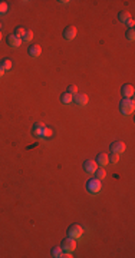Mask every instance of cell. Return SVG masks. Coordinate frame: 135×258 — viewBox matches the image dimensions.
<instances>
[{
  "label": "cell",
  "mask_w": 135,
  "mask_h": 258,
  "mask_svg": "<svg viewBox=\"0 0 135 258\" xmlns=\"http://www.w3.org/2000/svg\"><path fill=\"white\" fill-rule=\"evenodd\" d=\"M25 32H26V29L23 27V26H19V27H16L14 29V36H17V38H23V34H25Z\"/></svg>",
  "instance_id": "19"
},
{
  "label": "cell",
  "mask_w": 135,
  "mask_h": 258,
  "mask_svg": "<svg viewBox=\"0 0 135 258\" xmlns=\"http://www.w3.org/2000/svg\"><path fill=\"white\" fill-rule=\"evenodd\" d=\"M125 25H127V26H129V29H134V25H135L134 19H132V17H129V19L127 20V23H125Z\"/></svg>",
  "instance_id": "26"
},
{
  "label": "cell",
  "mask_w": 135,
  "mask_h": 258,
  "mask_svg": "<svg viewBox=\"0 0 135 258\" xmlns=\"http://www.w3.org/2000/svg\"><path fill=\"white\" fill-rule=\"evenodd\" d=\"M0 40H2V33H0Z\"/></svg>",
  "instance_id": "28"
},
{
  "label": "cell",
  "mask_w": 135,
  "mask_h": 258,
  "mask_svg": "<svg viewBox=\"0 0 135 258\" xmlns=\"http://www.w3.org/2000/svg\"><path fill=\"white\" fill-rule=\"evenodd\" d=\"M95 162H96V165L98 167H101V168H104L105 165H108L109 163V161H108V155L106 154H98L96 155V159H95Z\"/></svg>",
  "instance_id": "11"
},
{
  "label": "cell",
  "mask_w": 135,
  "mask_h": 258,
  "mask_svg": "<svg viewBox=\"0 0 135 258\" xmlns=\"http://www.w3.org/2000/svg\"><path fill=\"white\" fill-rule=\"evenodd\" d=\"M129 17H131V14H129L128 12H121L118 14V20L121 22V23H127V20L129 19Z\"/></svg>",
  "instance_id": "18"
},
{
  "label": "cell",
  "mask_w": 135,
  "mask_h": 258,
  "mask_svg": "<svg viewBox=\"0 0 135 258\" xmlns=\"http://www.w3.org/2000/svg\"><path fill=\"white\" fill-rule=\"evenodd\" d=\"M101 188H102L101 181L96 179V178H91L88 182H86V191L91 192V194H96V192H99L101 191Z\"/></svg>",
  "instance_id": "2"
},
{
  "label": "cell",
  "mask_w": 135,
  "mask_h": 258,
  "mask_svg": "<svg viewBox=\"0 0 135 258\" xmlns=\"http://www.w3.org/2000/svg\"><path fill=\"white\" fill-rule=\"evenodd\" d=\"M43 129H45V125L42 122H36L33 126H32V133H33L36 138H43Z\"/></svg>",
  "instance_id": "10"
},
{
  "label": "cell",
  "mask_w": 135,
  "mask_h": 258,
  "mask_svg": "<svg viewBox=\"0 0 135 258\" xmlns=\"http://www.w3.org/2000/svg\"><path fill=\"white\" fill-rule=\"evenodd\" d=\"M96 168H98L96 162L92 161V159H86L84 162V171L88 172V174H93V172L96 171Z\"/></svg>",
  "instance_id": "8"
},
{
  "label": "cell",
  "mask_w": 135,
  "mask_h": 258,
  "mask_svg": "<svg viewBox=\"0 0 135 258\" xmlns=\"http://www.w3.org/2000/svg\"><path fill=\"white\" fill-rule=\"evenodd\" d=\"M6 42H7V45L9 46H12V47H19V46L22 45V39L20 38H17V36H14V34H10V36H9L7 38V40H6Z\"/></svg>",
  "instance_id": "13"
},
{
  "label": "cell",
  "mask_w": 135,
  "mask_h": 258,
  "mask_svg": "<svg viewBox=\"0 0 135 258\" xmlns=\"http://www.w3.org/2000/svg\"><path fill=\"white\" fill-rule=\"evenodd\" d=\"M7 12V3L6 2H0V14Z\"/></svg>",
  "instance_id": "25"
},
{
  "label": "cell",
  "mask_w": 135,
  "mask_h": 258,
  "mask_svg": "<svg viewBox=\"0 0 135 258\" xmlns=\"http://www.w3.org/2000/svg\"><path fill=\"white\" fill-rule=\"evenodd\" d=\"M0 27H2V23H0Z\"/></svg>",
  "instance_id": "29"
},
{
  "label": "cell",
  "mask_w": 135,
  "mask_h": 258,
  "mask_svg": "<svg viewBox=\"0 0 135 258\" xmlns=\"http://www.w3.org/2000/svg\"><path fill=\"white\" fill-rule=\"evenodd\" d=\"M125 38H127L129 42H132V40L135 39V30L134 29H128L127 33H125Z\"/></svg>",
  "instance_id": "21"
},
{
  "label": "cell",
  "mask_w": 135,
  "mask_h": 258,
  "mask_svg": "<svg viewBox=\"0 0 135 258\" xmlns=\"http://www.w3.org/2000/svg\"><path fill=\"white\" fill-rule=\"evenodd\" d=\"M72 102H75L78 106H85V105L88 103V96L85 95V93H75L73 95V100Z\"/></svg>",
  "instance_id": "7"
},
{
  "label": "cell",
  "mask_w": 135,
  "mask_h": 258,
  "mask_svg": "<svg viewBox=\"0 0 135 258\" xmlns=\"http://www.w3.org/2000/svg\"><path fill=\"white\" fill-rule=\"evenodd\" d=\"M84 235V228L80 227L79 224H73L68 228V237H72V238H80Z\"/></svg>",
  "instance_id": "3"
},
{
  "label": "cell",
  "mask_w": 135,
  "mask_h": 258,
  "mask_svg": "<svg viewBox=\"0 0 135 258\" xmlns=\"http://www.w3.org/2000/svg\"><path fill=\"white\" fill-rule=\"evenodd\" d=\"M51 254H52V257H55V258L60 257V254H62V248H60V247H53L52 251H51Z\"/></svg>",
  "instance_id": "20"
},
{
  "label": "cell",
  "mask_w": 135,
  "mask_h": 258,
  "mask_svg": "<svg viewBox=\"0 0 135 258\" xmlns=\"http://www.w3.org/2000/svg\"><path fill=\"white\" fill-rule=\"evenodd\" d=\"M121 93H122L124 98H127V99H132V96H134V86L129 83L124 85L121 87Z\"/></svg>",
  "instance_id": "9"
},
{
  "label": "cell",
  "mask_w": 135,
  "mask_h": 258,
  "mask_svg": "<svg viewBox=\"0 0 135 258\" xmlns=\"http://www.w3.org/2000/svg\"><path fill=\"white\" fill-rule=\"evenodd\" d=\"M27 53H29V56H32V58H38L39 54L42 53V47L39 45H30L29 49H27Z\"/></svg>",
  "instance_id": "12"
},
{
  "label": "cell",
  "mask_w": 135,
  "mask_h": 258,
  "mask_svg": "<svg viewBox=\"0 0 135 258\" xmlns=\"http://www.w3.org/2000/svg\"><path fill=\"white\" fill-rule=\"evenodd\" d=\"M119 111H121V113H124V115H131V113L134 112V100L124 98V99L119 102Z\"/></svg>",
  "instance_id": "1"
},
{
  "label": "cell",
  "mask_w": 135,
  "mask_h": 258,
  "mask_svg": "<svg viewBox=\"0 0 135 258\" xmlns=\"http://www.w3.org/2000/svg\"><path fill=\"white\" fill-rule=\"evenodd\" d=\"M125 143H124L122 141H114L112 143L109 145V149L111 152H115V154H122V152H125Z\"/></svg>",
  "instance_id": "5"
},
{
  "label": "cell",
  "mask_w": 135,
  "mask_h": 258,
  "mask_svg": "<svg viewBox=\"0 0 135 258\" xmlns=\"http://www.w3.org/2000/svg\"><path fill=\"white\" fill-rule=\"evenodd\" d=\"M3 73H4V71H3V69H2V66H0V78L3 76Z\"/></svg>",
  "instance_id": "27"
},
{
  "label": "cell",
  "mask_w": 135,
  "mask_h": 258,
  "mask_svg": "<svg viewBox=\"0 0 135 258\" xmlns=\"http://www.w3.org/2000/svg\"><path fill=\"white\" fill-rule=\"evenodd\" d=\"M72 100H73V95H71L69 92H65V93L60 95V102L63 105H69Z\"/></svg>",
  "instance_id": "14"
},
{
  "label": "cell",
  "mask_w": 135,
  "mask_h": 258,
  "mask_svg": "<svg viewBox=\"0 0 135 258\" xmlns=\"http://www.w3.org/2000/svg\"><path fill=\"white\" fill-rule=\"evenodd\" d=\"M76 33H78V30L75 26H68L63 30V39L65 40H73L76 38Z\"/></svg>",
  "instance_id": "6"
},
{
  "label": "cell",
  "mask_w": 135,
  "mask_h": 258,
  "mask_svg": "<svg viewBox=\"0 0 135 258\" xmlns=\"http://www.w3.org/2000/svg\"><path fill=\"white\" fill-rule=\"evenodd\" d=\"M68 92H69L71 95H75V93H78V86H76V85H69V86H68Z\"/></svg>",
  "instance_id": "24"
},
{
  "label": "cell",
  "mask_w": 135,
  "mask_h": 258,
  "mask_svg": "<svg viewBox=\"0 0 135 258\" xmlns=\"http://www.w3.org/2000/svg\"><path fill=\"white\" fill-rule=\"evenodd\" d=\"M0 66H2V69H3L4 72L6 71H10V69H12V60H10V59H3V60H2V62H0Z\"/></svg>",
  "instance_id": "15"
},
{
  "label": "cell",
  "mask_w": 135,
  "mask_h": 258,
  "mask_svg": "<svg viewBox=\"0 0 135 258\" xmlns=\"http://www.w3.org/2000/svg\"><path fill=\"white\" fill-rule=\"evenodd\" d=\"M32 39H33V30L26 29L25 34H23V38H22V42H30Z\"/></svg>",
  "instance_id": "17"
},
{
  "label": "cell",
  "mask_w": 135,
  "mask_h": 258,
  "mask_svg": "<svg viewBox=\"0 0 135 258\" xmlns=\"http://www.w3.org/2000/svg\"><path fill=\"white\" fill-rule=\"evenodd\" d=\"M108 161H109L111 163H117L119 161V156L118 154H115V152H112L111 155H108Z\"/></svg>",
  "instance_id": "22"
},
{
  "label": "cell",
  "mask_w": 135,
  "mask_h": 258,
  "mask_svg": "<svg viewBox=\"0 0 135 258\" xmlns=\"http://www.w3.org/2000/svg\"><path fill=\"white\" fill-rule=\"evenodd\" d=\"M93 174H95V178L99 179V181H102V179L106 176V171L104 168H96V171L93 172Z\"/></svg>",
  "instance_id": "16"
},
{
  "label": "cell",
  "mask_w": 135,
  "mask_h": 258,
  "mask_svg": "<svg viewBox=\"0 0 135 258\" xmlns=\"http://www.w3.org/2000/svg\"><path fill=\"white\" fill-rule=\"evenodd\" d=\"M60 248H62V251L72 252V251L76 248V240L75 238H72V237L65 238L63 241H62V244H60Z\"/></svg>",
  "instance_id": "4"
},
{
  "label": "cell",
  "mask_w": 135,
  "mask_h": 258,
  "mask_svg": "<svg viewBox=\"0 0 135 258\" xmlns=\"http://www.w3.org/2000/svg\"><path fill=\"white\" fill-rule=\"evenodd\" d=\"M53 135V131H52V128H49V126H45V129H43V138H49Z\"/></svg>",
  "instance_id": "23"
}]
</instances>
